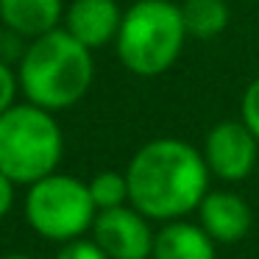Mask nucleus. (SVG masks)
Wrapping results in <instances>:
<instances>
[{"label":"nucleus","instance_id":"11","mask_svg":"<svg viewBox=\"0 0 259 259\" xmlns=\"http://www.w3.org/2000/svg\"><path fill=\"white\" fill-rule=\"evenodd\" d=\"M62 0H0V23L20 36H45L62 28Z\"/></svg>","mask_w":259,"mask_h":259},{"label":"nucleus","instance_id":"15","mask_svg":"<svg viewBox=\"0 0 259 259\" xmlns=\"http://www.w3.org/2000/svg\"><path fill=\"white\" fill-rule=\"evenodd\" d=\"M56 259H109L106 251L98 245L95 240H87V237H78V240H70V242H62Z\"/></svg>","mask_w":259,"mask_h":259},{"label":"nucleus","instance_id":"19","mask_svg":"<svg viewBox=\"0 0 259 259\" xmlns=\"http://www.w3.org/2000/svg\"><path fill=\"white\" fill-rule=\"evenodd\" d=\"M0 25H3V23H0Z\"/></svg>","mask_w":259,"mask_h":259},{"label":"nucleus","instance_id":"5","mask_svg":"<svg viewBox=\"0 0 259 259\" xmlns=\"http://www.w3.org/2000/svg\"><path fill=\"white\" fill-rule=\"evenodd\" d=\"M98 206L90 184L67 173H51L34 181L25 192V220L39 237L53 242H70L92 231Z\"/></svg>","mask_w":259,"mask_h":259},{"label":"nucleus","instance_id":"8","mask_svg":"<svg viewBox=\"0 0 259 259\" xmlns=\"http://www.w3.org/2000/svg\"><path fill=\"white\" fill-rule=\"evenodd\" d=\"M198 223L218 245H234L245 240L253 226L251 203L234 190H209L195 209Z\"/></svg>","mask_w":259,"mask_h":259},{"label":"nucleus","instance_id":"16","mask_svg":"<svg viewBox=\"0 0 259 259\" xmlns=\"http://www.w3.org/2000/svg\"><path fill=\"white\" fill-rule=\"evenodd\" d=\"M17 87H20V78L14 75V70L9 64L0 62V114L9 112L14 106V98H17Z\"/></svg>","mask_w":259,"mask_h":259},{"label":"nucleus","instance_id":"1","mask_svg":"<svg viewBox=\"0 0 259 259\" xmlns=\"http://www.w3.org/2000/svg\"><path fill=\"white\" fill-rule=\"evenodd\" d=\"M128 203L148 220L167 223L187 218L209 192V173L201 148L179 137H156L137 148L125 167Z\"/></svg>","mask_w":259,"mask_h":259},{"label":"nucleus","instance_id":"10","mask_svg":"<svg viewBox=\"0 0 259 259\" xmlns=\"http://www.w3.org/2000/svg\"><path fill=\"white\" fill-rule=\"evenodd\" d=\"M218 242L203 231L198 220H167L156 229L151 259H214Z\"/></svg>","mask_w":259,"mask_h":259},{"label":"nucleus","instance_id":"2","mask_svg":"<svg viewBox=\"0 0 259 259\" xmlns=\"http://www.w3.org/2000/svg\"><path fill=\"white\" fill-rule=\"evenodd\" d=\"M20 90L25 101L48 112L70 109L90 92L95 81V59L64 28L36 36L20 59Z\"/></svg>","mask_w":259,"mask_h":259},{"label":"nucleus","instance_id":"13","mask_svg":"<svg viewBox=\"0 0 259 259\" xmlns=\"http://www.w3.org/2000/svg\"><path fill=\"white\" fill-rule=\"evenodd\" d=\"M87 184H90V195L95 201L98 212L128 203V179H125V170L123 173L120 170H101Z\"/></svg>","mask_w":259,"mask_h":259},{"label":"nucleus","instance_id":"3","mask_svg":"<svg viewBox=\"0 0 259 259\" xmlns=\"http://www.w3.org/2000/svg\"><path fill=\"white\" fill-rule=\"evenodd\" d=\"M190 39L173 0H137L123 12L114 51L123 67L140 78H156L179 62Z\"/></svg>","mask_w":259,"mask_h":259},{"label":"nucleus","instance_id":"9","mask_svg":"<svg viewBox=\"0 0 259 259\" xmlns=\"http://www.w3.org/2000/svg\"><path fill=\"white\" fill-rule=\"evenodd\" d=\"M123 12L117 0H73L64 9V31L90 51L106 48L117 39Z\"/></svg>","mask_w":259,"mask_h":259},{"label":"nucleus","instance_id":"17","mask_svg":"<svg viewBox=\"0 0 259 259\" xmlns=\"http://www.w3.org/2000/svg\"><path fill=\"white\" fill-rule=\"evenodd\" d=\"M14 187L17 184H14L6 173H0V220L6 218L14 206Z\"/></svg>","mask_w":259,"mask_h":259},{"label":"nucleus","instance_id":"7","mask_svg":"<svg viewBox=\"0 0 259 259\" xmlns=\"http://www.w3.org/2000/svg\"><path fill=\"white\" fill-rule=\"evenodd\" d=\"M151 223L153 220L131 203L103 209L92 223V240L106 251L109 259H151L156 237Z\"/></svg>","mask_w":259,"mask_h":259},{"label":"nucleus","instance_id":"14","mask_svg":"<svg viewBox=\"0 0 259 259\" xmlns=\"http://www.w3.org/2000/svg\"><path fill=\"white\" fill-rule=\"evenodd\" d=\"M240 120L259 140V75L245 87V92H242V98H240Z\"/></svg>","mask_w":259,"mask_h":259},{"label":"nucleus","instance_id":"4","mask_svg":"<svg viewBox=\"0 0 259 259\" xmlns=\"http://www.w3.org/2000/svg\"><path fill=\"white\" fill-rule=\"evenodd\" d=\"M64 137L53 112L34 103H14L0 114V173L14 184H34L56 173Z\"/></svg>","mask_w":259,"mask_h":259},{"label":"nucleus","instance_id":"6","mask_svg":"<svg viewBox=\"0 0 259 259\" xmlns=\"http://www.w3.org/2000/svg\"><path fill=\"white\" fill-rule=\"evenodd\" d=\"M201 153L212 179L226 181V184H240L256 170L259 140L240 117L220 120L206 131Z\"/></svg>","mask_w":259,"mask_h":259},{"label":"nucleus","instance_id":"12","mask_svg":"<svg viewBox=\"0 0 259 259\" xmlns=\"http://www.w3.org/2000/svg\"><path fill=\"white\" fill-rule=\"evenodd\" d=\"M179 6H181V17H184L187 36H192V39L220 36L231 17L226 0H184Z\"/></svg>","mask_w":259,"mask_h":259},{"label":"nucleus","instance_id":"18","mask_svg":"<svg viewBox=\"0 0 259 259\" xmlns=\"http://www.w3.org/2000/svg\"><path fill=\"white\" fill-rule=\"evenodd\" d=\"M0 259H36V256H31V253H6V256H0Z\"/></svg>","mask_w":259,"mask_h":259}]
</instances>
